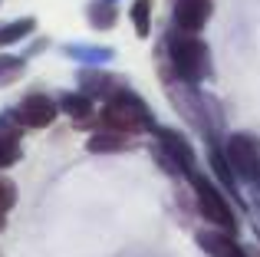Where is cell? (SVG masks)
Here are the masks:
<instances>
[{
	"instance_id": "cell-1",
	"label": "cell",
	"mask_w": 260,
	"mask_h": 257,
	"mask_svg": "<svg viewBox=\"0 0 260 257\" xmlns=\"http://www.w3.org/2000/svg\"><path fill=\"white\" fill-rule=\"evenodd\" d=\"M99 122H102V128H112V132H122V135L152 132L155 128L148 106L142 103V96H135L128 89H115L106 99V106L99 112Z\"/></svg>"
},
{
	"instance_id": "cell-2",
	"label": "cell",
	"mask_w": 260,
	"mask_h": 257,
	"mask_svg": "<svg viewBox=\"0 0 260 257\" xmlns=\"http://www.w3.org/2000/svg\"><path fill=\"white\" fill-rule=\"evenodd\" d=\"M168 53H172V66H175L178 79L194 86V83L211 76V53L198 37L178 33V37L168 40Z\"/></svg>"
},
{
	"instance_id": "cell-3",
	"label": "cell",
	"mask_w": 260,
	"mask_h": 257,
	"mask_svg": "<svg viewBox=\"0 0 260 257\" xmlns=\"http://www.w3.org/2000/svg\"><path fill=\"white\" fill-rule=\"evenodd\" d=\"M188 178H191V188H194V198H198V211H201V218L211 221L214 228H221L224 234H234L237 218H234V211L228 208L224 195L214 188V181H211L208 175H201L198 168L188 175Z\"/></svg>"
},
{
	"instance_id": "cell-4",
	"label": "cell",
	"mask_w": 260,
	"mask_h": 257,
	"mask_svg": "<svg viewBox=\"0 0 260 257\" xmlns=\"http://www.w3.org/2000/svg\"><path fill=\"white\" fill-rule=\"evenodd\" d=\"M158 135V162L175 175H191L194 172V148L175 128H155Z\"/></svg>"
},
{
	"instance_id": "cell-5",
	"label": "cell",
	"mask_w": 260,
	"mask_h": 257,
	"mask_svg": "<svg viewBox=\"0 0 260 257\" xmlns=\"http://www.w3.org/2000/svg\"><path fill=\"white\" fill-rule=\"evenodd\" d=\"M224 158L231 162L237 175L250 178V175L260 168V139L250 132H234L228 139V148H224Z\"/></svg>"
},
{
	"instance_id": "cell-6",
	"label": "cell",
	"mask_w": 260,
	"mask_h": 257,
	"mask_svg": "<svg viewBox=\"0 0 260 257\" xmlns=\"http://www.w3.org/2000/svg\"><path fill=\"white\" fill-rule=\"evenodd\" d=\"M56 116H59V103L50 99L46 92H30L17 106V119L23 128H46Z\"/></svg>"
},
{
	"instance_id": "cell-7",
	"label": "cell",
	"mask_w": 260,
	"mask_h": 257,
	"mask_svg": "<svg viewBox=\"0 0 260 257\" xmlns=\"http://www.w3.org/2000/svg\"><path fill=\"white\" fill-rule=\"evenodd\" d=\"M211 13H214V4H211V0H178L175 4V30L194 37L198 30H204Z\"/></svg>"
},
{
	"instance_id": "cell-8",
	"label": "cell",
	"mask_w": 260,
	"mask_h": 257,
	"mask_svg": "<svg viewBox=\"0 0 260 257\" xmlns=\"http://www.w3.org/2000/svg\"><path fill=\"white\" fill-rule=\"evenodd\" d=\"M79 92L89 99H109L115 92V79L112 73H102V70H83L79 73Z\"/></svg>"
},
{
	"instance_id": "cell-9",
	"label": "cell",
	"mask_w": 260,
	"mask_h": 257,
	"mask_svg": "<svg viewBox=\"0 0 260 257\" xmlns=\"http://www.w3.org/2000/svg\"><path fill=\"white\" fill-rule=\"evenodd\" d=\"M198 244H201L211 257H247L244 247L234 241V234H214V231H211V234H201Z\"/></svg>"
},
{
	"instance_id": "cell-10",
	"label": "cell",
	"mask_w": 260,
	"mask_h": 257,
	"mask_svg": "<svg viewBox=\"0 0 260 257\" xmlns=\"http://www.w3.org/2000/svg\"><path fill=\"white\" fill-rule=\"evenodd\" d=\"M89 152L95 155H106V152H122V148H128V139L122 132H112V128H99L95 135H89L86 142Z\"/></svg>"
},
{
	"instance_id": "cell-11",
	"label": "cell",
	"mask_w": 260,
	"mask_h": 257,
	"mask_svg": "<svg viewBox=\"0 0 260 257\" xmlns=\"http://www.w3.org/2000/svg\"><path fill=\"white\" fill-rule=\"evenodd\" d=\"M33 30H37V20L33 17H20V20H13V23H4L0 26V50L20 43V40H26Z\"/></svg>"
},
{
	"instance_id": "cell-12",
	"label": "cell",
	"mask_w": 260,
	"mask_h": 257,
	"mask_svg": "<svg viewBox=\"0 0 260 257\" xmlns=\"http://www.w3.org/2000/svg\"><path fill=\"white\" fill-rule=\"evenodd\" d=\"M56 103H59V112L73 116L76 122H83V119L92 116V99L83 96V92H63V96H59Z\"/></svg>"
},
{
	"instance_id": "cell-13",
	"label": "cell",
	"mask_w": 260,
	"mask_h": 257,
	"mask_svg": "<svg viewBox=\"0 0 260 257\" xmlns=\"http://www.w3.org/2000/svg\"><path fill=\"white\" fill-rule=\"evenodd\" d=\"M89 13V23L95 26V30H109V26H115V20H119V10H115L112 0H92V4L86 7Z\"/></svg>"
},
{
	"instance_id": "cell-14",
	"label": "cell",
	"mask_w": 260,
	"mask_h": 257,
	"mask_svg": "<svg viewBox=\"0 0 260 257\" xmlns=\"http://www.w3.org/2000/svg\"><path fill=\"white\" fill-rule=\"evenodd\" d=\"M26 73V59L13 56V53H0V89L4 86H13L20 76Z\"/></svg>"
},
{
	"instance_id": "cell-15",
	"label": "cell",
	"mask_w": 260,
	"mask_h": 257,
	"mask_svg": "<svg viewBox=\"0 0 260 257\" xmlns=\"http://www.w3.org/2000/svg\"><path fill=\"white\" fill-rule=\"evenodd\" d=\"M66 56L73 59H83V63H106V59H112V50L109 46H66Z\"/></svg>"
},
{
	"instance_id": "cell-16",
	"label": "cell",
	"mask_w": 260,
	"mask_h": 257,
	"mask_svg": "<svg viewBox=\"0 0 260 257\" xmlns=\"http://www.w3.org/2000/svg\"><path fill=\"white\" fill-rule=\"evenodd\" d=\"M128 17H132V23H135V33H139V37H148V23H152V0H135L132 10H128Z\"/></svg>"
},
{
	"instance_id": "cell-17",
	"label": "cell",
	"mask_w": 260,
	"mask_h": 257,
	"mask_svg": "<svg viewBox=\"0 0 260 257\" xmlns=\"http://www.w3.org/2000/svg\"><path fill=\"white\" fill-rule=\"evenodd\" d=\"M23 158V148H20V139L13 135H0V168H10Z\"/></svg>"
},
{
	"instance_id": "cell-18",
	"label": "cell",
	"mask_w": 260,
	"mask_h": 257,
	"mask_svg": "<svg viewBox=\"0 0 260 257\" xmlns=\"http://www.w3.org/2000/svg\"><path fill=\"white\" fill-rule=\"evenodd\" d=\"M0 135H13V139L23 135V125H20V119H17V109L0 112Z\"/></svg>"
},
{
	"instance_id": "cell-19",
	"label": "cell",
	"mask_w": 260,
	"mask_h": 257,
	"mask_svg": "<svg viewBox=\"0 0 260 257\" xmlns=\"http://www.w3.org/2000/svg\"><path fill=\"white\" fill-rule=\"evenodd\" d=\"M13 205H17V185L10 178H0V211L10 214Z\"/></svg>"
},
{
	"instance_id": "cell-20",
	"label": "cell",
	"mask_w": 260,
	"mask_h": 257,
	"mask_svg": "<svg viewBox=\"0 0 260 257\" xmlns=\"http://www.w3.org/2000/svg\"><path fill=\"white\" fill-rule=\"evenodd\" d=\"M247 181H250V185H254V188H257V191H260V168H257V172H254V175H250V178H247Z\"/></svg>"
},
{
	"instance_id": "cell-21",
	"label": "cell",
	"mask_w": 260,
	"mask_h": 257,
	"mask_svg": "<svg viewBox=\"0 0 260 257\" xmlns=\"http://www.w3.org/2000/svg\"><path fill=\"white\" fill-rule=\"evenodd\" d=\"M4 224H7V214H4V211H0V228H4Z\"/></svg>"
},
{
	"instance_id": "cell-22",
	"label": "cell",
	"mask_w": 260,
	"mask_h": 257,
	"mask_svg": "<svg viewBox=\"0 0 260 257\" xmlns=\"http://www.w3.org/2000/svg\"><path fill=\"white\" fill-rule=\"evenodd\" d=\"M112 4H115V0H112Z\"/></svg>"
}]
</instances>
